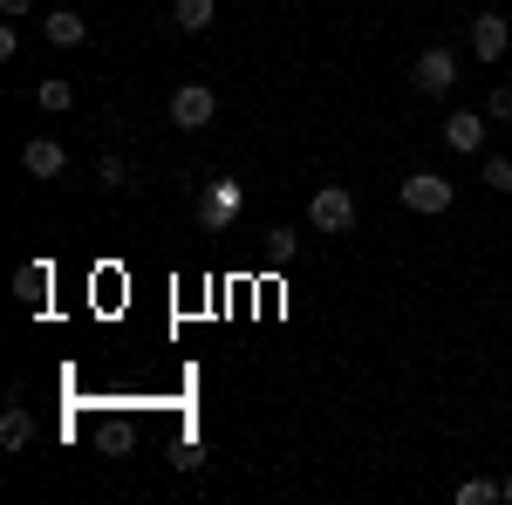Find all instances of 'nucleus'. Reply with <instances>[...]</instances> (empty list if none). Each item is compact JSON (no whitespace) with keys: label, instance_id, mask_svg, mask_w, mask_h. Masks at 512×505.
I'll list each match as a JSON object with an SVG mask.
<instances>
[{"label":"nucleus","instance_id":"obj_17","mask_svg":"<svg viewBox=\"0 0 512 505\" xmlns=\"http://www.w3.org/2000/svg\"><path fill=\"white\" fill-rule=\"evenodd\" d=\"M96 185L117 192V185H123V157H96Z\"/></svg>","mask_w":512,"mask_h":505},{"label":"nucleus","instance_id":"obj_15","mask_svg":"<svg viewBox=\"0 0 512 505\" xmlns=\"http://www.w3.org/2000/svg\"><path fill=\"white\" fill-rule=\"evenodd\" d=\"M267 253H274L280 267H287V260H294V253H301V239L287 233V226H274V233H267Z\"/></svg>","mask_w":512,"mask_h":505},{"label":"nucleus","instance_id":"obj_5","mask_svg":"<svg viewBox=\"0 0 512 505\" xmlns=\"http://www.w3.org/2000/svg\"><path fill=\"white\" fill-rule=\"evenodd\" d=\"M506 41H512L506 14H478V21H472V55H478V62H499V55H506Z\"/></svg>","mask_w":512,"mask_h":505},{"label":"nucleus","instance_id":"obj_13","mask_svg":"<svg viewBox=\"0 0 512 505\" xmlns=\"http://www.w3.org/2000/svg\"><path fill=\"white\" fill-rule=\"evenodd\" d=\"M499 499H506L499 478H465V485H458V505H499Z\"/></svg>","mask_w":512,"mask_h":505},{"label":"nucleus","instance_id":"obj_16","mask_svg":"<svg viewBox=\"0 0 512 505\" xmlns=\"http://www.w3.org/2000/svg\"><path fill=\"white\" fill-rule=\"evenodd\" d=\"M485 117H492V123H512V82H499V89H492V103H485Z\"/></svg>","mask_w":512,"mask_h":505},{"label":"nucleus","instance_id":"obj_3","mask_svg":"<svg viewBox=\"0 0 512 505\" xmlns=\"http://www.w3.org/2000/svg\"><path fill=\"white\" fill-rule=\"evenodd\" d=\"M212 117H219V96H212L205 82H178V89H171V123H178V130H205Z\"/></svg>","mask_w":512,"mask_h":505},{"label":"nucleus","instance_id":"obj_8","mask_svg":"<svg viewBox=\"0 0 512 505\" xmlns=\"http://www.w3.org/2000/svg\"><path fill=\"white\" fill-rule=\"evenodd\" d=\"M21 164H28V178H62V164H69V151H62L55 137H28V151H21Z\"/></svg>","mask_w":512,"mask_h":505},{"label":"nucleus","instance_id":"obj_6","mask_svg":"<svg viewBox=\"0 0 512 505\" xmlns=\"http://www.w3.org/2000/svg\"><path fill=\"white\" fill-rule=\"evenodd\" d=\"M48 287H55V267H48V260H21V267H14V301L41 308V301H48Z\"/></svg>","mask_w":512,"mask_h":505},{"label":"nucleus","instance_id":"obj_11","mask_svg":"<svg viewBox=\"0 0 512 505\" xmlns=\"http://www.w3.org/2000/svg\"><path fill=\"white\" fill-rule=\"evenodd\" d=\"M171 21H178L185 35H205V28L219 21V0H171Z\"/></svg>","mask_w":512,"mask_h":505},{"label":"nucleus","instance_id":"obj_2","mask_svg":"<svg viewBox=\"0 0 512 505\" xmlns=\"http://www.w3.org/2000/svg\"><path fill=\"white\" fill-rule=\"evenodd\" d=\"M308 219H315V233H349V226H355V192H349V185H315Z\"/></svg>","mask_w":512,"mask_h":505},{"label":"nucleus","instance_id":"obj_12","mask_svg":"<svg viewBox=\"0 0 512 505\" xmlns=\"http://www.w3.org/2000/svg\"><path fill=\"white\" fill-rule=\"evenodd\" d=\"M35 103L48 110V117H62V110H76V82H62V76H41Z\"/></svg>","mask_w":512,"mask_h":505},{"label":"nucleus","instance_id":"obj_4","mask_svg":"<svg viewBox=\"0 0 512 505\" xmlns=\"http://www.w3.org/2000/svg\"><path fill=\"white\" fill-rule=\"evenodd\" d=\"M410 82H417L424 96H451V89H458V55H451V48H424L417 69H410Z\"/></svg>","mask_w":512,"mask_h":505},{"label":"nucleus","instance_id":"obj_7","mask_svg":"<svg viewBox=\"0 0 512 505\" xmlns=\"http://www.w3.org/2000/svg\"><path fill=\"white\" fill-rule=\"evenodd\" d=\"M41 35L55 41V48H82L89 41V21H82L76 7H55V14H41Z\"/></svg>","mask_w":512,"mask_h":505},{"label":"nucleus","instance_id":"obj_14","mask_svg":"<svg viewBox=\"0 0 512 505\" xmlns=\"http://www.w3.org/2000/svg\"><path fill=\"white\" fill-rule=\"evenodd\" d=\"M485 192H512V157H485Z\"/></svg>","mask_w":512,"mask_h":505},{"label":"nucleus","instance_id":"obj_19","mask_svg":"<svg viewBox=\"0 0 512 505\" xmlns=\"http://www.w3.org/2000/svg\"><path fill=\"white\" fill-rule=\"evenodd\" d=\"M499 485H506V505H512V471H506V478H499Z\"/></svg>","mask_w":512,"mask_h":505},{"label":"nucleus","instance_id":"obj_18","mask_svg":"<svg viewBox=\"0 0 512 505\" xmlns=\"http://www.w3.org/2000/svg\"><path fill=\"white\" fill-rule=\"evenodd\" d=\"M28 7H35V0H0V14H7V21H21Z\"/></svg>","mask_w":512,"mask_h":505},{"label":"nucleus","instance_id":"obj_10","mask_svg":"<svg viewBox=\"0 0 512 505\" xmlns=\"http://www.w3.org/2000/svg\"><path fill=\"white\" fill-rule=\"evenodd\" d=\"M0 444H7V451H28V444H35V417H28L21 403L0 410Z\"/></svg>","mask_w":512,"mask_h":505},{"label":"nucleus","instance_id":"obj_1","mask_svg":"<svg viewBox=\"0 0 512 505\" xmlns=\"http://www.w3.org/2000/svg\"><path fill=\"white\" fill-rule=\"evenodd\" d=\"M396 198H403L410 212H424V219H437V212H451V198H458V185H451V178H437V171H410V178L396 185Z\"/></svg>","mask_w":512,"mask_h":505},{"label":"nucleus","instance_id":"obj_9","mask_svg":"<svg viewBox=\"0 0 512 505\" xmlns=\"http://www.w3.org/2000/svg\"><path fill=\"white\" fill-rule=\"evenodd\" d=\"M444 144H451V151H465V157H478V144H485L478 110H451V117H444Z\"/></svg>","mask_w":512,"mask_h":505}]
</instances>
